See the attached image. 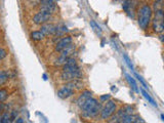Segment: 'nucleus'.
I'll use <instances>...</instances> for the list:
<instances>
[{
  "mask_svg": "<svg viewBox=\"0 0 164 123\" xmlns=\"http://www.w3.org/2000/svg\"><path fill=\"white\" fill-rule=\"evenodd\" d=\"M81 110L84 117H86V118H94V117H96L98 114L101 113L102 106L96 99H94L91 97H89L85 102V104L81 107Z\"/></svg>",
  "mask_w": 164,
  "mask_h": 123,
  "instance_id": "1",
  "label": "nucleus"
},
{
  "mask_svg": "<svg viewBox=\"0 0 164 123\" xmlns=\"http://www.w3.org/2000/svg\"><path fill=\"white\" fill-rule=\"evenodd\" d=\"M83 77L81 69L78 65L74 66H63V72L61 74V79L66 82L80 80Z\"/></svg>",
  "mask_w": 164,
  "mask_h": 123,
  "instance_id": "2",
  "label": "nucleus"
},
{
  "mask_svg": "<svg viewBox=\"0 0 164 123\" xmlns=\"http://www.w3.org/2000/svg\"><path fill=\"white\" fill-rule=\"evenodd\" d=\"M153 10L150 5L145 4L140 8L138 14V24L142 30H147L151 21H152Z\"/></svg>",
  "mask_w": 164,
  "mask_h": 123,
  "instance_id": "3",
  "label": "nucleus"
},
{
  "mask_svg": "<svg viewBox=\"0 0 164 123\" xmlns=\"http://www.w3.org/2000/svg\"><path fill=\"white\" fill-rule=\"evenodd\" d=\"M154 19L152 21V27L153 31L155 33L161 34L164 30V25H163V9L159 10H154Z\"/></svg>",
  "mask_w": 164,
  "mask_h": 123,
  "instance_id": "4",
  "label": "nucleus"
},
{
  "mask_svg": "<svg viewBox=\"0 0 164 123\" xmlns=\"http://www.w3.org/2000/svg\"><path fill=\"white\" fill-rule=\"evenodd\" d=\"M75 86H76V80L67 82V84L64 85L63 87L58 91V97L63 99H68V97H72V95H74V92H75Z\"/></svg>",
  "mask_w": 164,
  "mask_h": 123,
  "instance_id": "5",
  "label": "nucleus"
},
{
  "mask_svg": "<svg viewBox=\"0 0 164 123\" xmlns=\"http://www.w3.org/2000/svg\"><path fill=\"white\" fill-rule=\"evenodd\" d=\"M116 108H117V106H116V103H115L114 101H112L111 99H108V101L106 102V105L104 106V108H102V110H101L102 119L106 120V119L110 118L113 114L115 113V111H116Z\"/></svg>",
  "mask_w": 164,
  "mask_h": 123,
  "instance_id": "6",
  "label": "nucleus"
},
{
  "mask_svg": "<svg viewBox=\"0 0 164 123\" xmlns=\"http://www.w3.org/2000/svg\"><path fill=\"white\" fill-rule=\"evenodd\" d=\"M52 18V14L46 11H43V10H40L37 14L33 17V23L35 25H43L48 23V21Z\"/></svg>",
  "mask_w": 164,
  "mask_h": 123,
  "instance_id": "7",
  "label": "nucleus"
},
{
  "mask_svg": "<svg viewBox=\"0 0 164 123\" xmlns=\"http://www.w3.org/2000/svg\"><path fill=\"white\" fill-rule=\"evenodd\" d=\"M73 44V39L71 36H65V37H62L58 42H56V46H54V50L56 52H61L64 49H66L67 47L71 46Z\"/></svg>",
  "mask_w": 164,
  "mask_h": 123,
  "instance_id": "8",
  "label": "nucleus"
},
{
  "mask_svg": "<svg viewBox=\"0 0 164 123\" xmlns=\"http://www.w3.org/2000/svg\"><path fill=\"white\" fill-rule=\"evenodd\" d=\"M118 122H122V123L142 122V123H144L145 120H143L138 115H134V113H132V114H128V115H124V116L120 117V118L118 119Z\"/></svg>",
  "mask_w": 164,
  "mask_h": 123,
  "instance_id": "9",
  "label": "nucleus"
},
{
  "mask_svg": "<svg viewBox=\"0 0 164 123\" xmlns=\"http://www.w3.org/2000/svg\"><path fill=\"white\" fill-rule=\"evenodd\" d=\"M134 107L132 106H129V105H127V106H124L122 107L121 109L119 110V111L117 112V114H116V116L113 118V120H111V122H118V119L120 118V117L124 116V115H128V114H132L134 113Z\"/></svg>",
  "mask_w": 164,
  "mask_h": 123,
  "instance_id": "10",
  "label": "nucleus"
},
{
  "mask_svg": "<svg viewBox=\"0 0 164 123\" xmlns=\"http://www.w3.org/2000/svg\"><path fill=\"white\" fill-rule=\"evenodd\" d=\"M40 31L44 34V36H48V35H54L56 31V25L54 24H50V23H46V24L41 25V29Z\"/></svg>",
  "mask_w": 164,
  "mask_h": 123,
  "instance_id": "11",
  "label": "nucleus"
},
{
  "mask_svg": "<svg viewBox=\"0 0 164 123\" xmlns=\"http://www.w3.org/2000/svg\"><path fill=\"white\" fill-rule=\"evenodd\" d=\"M92 97V93L89 90H84V91L82 92L81 95L78 97V99H77V106L79 107L80 109H81V107L83 106V105L85 104V102H86L87 99H89V97Z\"/></svg>",
  "mask_w": 164,
  "mask_h": 123,
  "instance_id": "12",
  "label": "nucleus"
},
{
  "mask_svg": "<svg viewBox=\"0 0 164 123\" xmlns=\"http://www.w3.org/2000/svg\"><path fill=\"white\" fill-rule=\"evenodd\" d=\"M56 9V4L54 2L52 3H48V4H40V10H43V11L49 12V14H54Z\"/></svg>",
  "mask_w": 164,
  "mask_h": 123,
  "instance_id": "13",
  "label": "nucleus"
},
{
  "mask_svg": "<svg viewBox=\"0 0 164 123\" xmlns=\"http://www.w3.org/2000/svg\"><path fill=\"white\" fill-rule=\"evenodd\" d=\"M10 76H9V73L5 70H0V86L4 85L5 83L7 81L9 80Z\"/></svg>",
  "mask_w": 164,
  "mask_h": 123,
  "instance_id": "14",
  "label": "nucleus"
},
{
  "mask_svg": "<svg viewBox=\"0 0 164 123\" xmlns=\"http://www.w3.org/2000/svg\"><path fill=\"white\" fill-rule=\"evenodd\" d=\"M44 34L41 32V31H33L31 33V38L32 40L34 41H42L44 39Z\"/></svg>",
  "mask_w": 164,
  "mask_h": 123,
  "instance_id": "15",
  "label": "nucleus"
},
{
  "mask_svg": "<svg viewBox=\"0 0 164 123\" xmlns=\"http://www.w3.org/2000/svg\"><path fill=\"white\" fill-rule=\"evenodd\" d=\"M68 32V28L65 26V25H61V26H56V31L54 33V36H58V37H62L64 36L66 33Z\"/></svg>",
  "mask_w": 164,
  "mask_h": 123,
  "instance_id": "16",
  "label": "nucleus"
},
{
  "mask_svg": "<svg viewBox=\"0 0 164 123\" xmlns=\"http://www.w3.org/2000/svg\"><path fill=\"white\" fill-rule=\"evenodd\" d=\"M141 91H142V95H144V97H145V99L148 101V103H150L151 105H153V106H154V107H156V108H157V107H158L157 103L155 102V99H153V97H151V95H149V93H148V92L146 91V90L144 89V88H142V89H141Z\"/></svg>",
  "mask_w": 164,
  "mask_h": 123,
  "instance_id": "17",
  "label": "nucleus"
},
{
  "mask_svg": "<svg viewBox=\"0 0 164 123\" xmlns=\"http://www.w3.org/2000/svg\"><path fill=\"white\" fill-rule=\"evenodd\" d=\"M125 76H126L127 81H128L129 84L131 85L132 89H134L136 92H140V89H138V84H136V80H134V77H131V76L129 75V74H125Z\"/></svg>",
  "mask_w": 164,
  "mask_h": 123,
  "instance_id": "18",
  "label": "nucleus"
},
{
  "mask_svg": "<svg viewBox=\"0 0 164 123\" xmlns=\"http://www.w3.org/2000/svg\"><path fill=\"white\" fill-rule=\"evenodd\" d=\"M0 122H1V123L12 122V119H10V113H8V112H5L2 116L0 117Z\"/></svg>",
  "mask_w": 164,
  "mask_h": 123,
  "instance_id": "19",
  "label": "nucleus"
},
{
  "mask_svg": "<svg viewBox=\"0 0 164 123\" xmlns=\"http://www.w3.org/2000/svg\"><path fill=\"white\" fill-rule=\"evenodd\" d=\"M123 59H124L125 61V64L127 65V67H128L129 69H130L131 71H134V66H132V63H131V59H129V57L126 55V53H124L123 55Z\"/></svg>",
  "mask_w": 164,
  "mask_h": 123,
  "instance_id": "20",
  "label": "nucleus"
},
{
  "mask_svg": "<svg viewBox=\"0 0 164 123\" xmlns=\"http://www.w3.org/2000/svg\"><path fill=\"white\" fill-rule=\"evenodd\" d=\"M163 9V0H156L154 2V10Z\"/></svg>",
  "mask_w": 164,
  "mask_h": 123,
  "instance_id": "21",
  "label": "nucleus"
},
{
  "mask_svg": "<svg viewBox=\"0 0 164 123\" xmlns=\"http://www.w3.org/2000/svg\"><path fill=\"white\" fill-rule=\"evenodd\" d=\"M8 97V92L5 89H0V103L4 102Z\"/></svg>",
  "mask_w": 164,
  "mask_h": 123,
  "instance_id": "22",
  "label": "nucleus"
},
{
  "mask_svg": "<svg viewBox=\"0 0 164 123\" xmlns=\"http://www.w3.org/2000/svg\"><path fill=\"white\" fill-rule=\"evenodd\" d=\"M90 26L94 28V30L96 31V32H98V33L101 35V34H102V29H101V27L96 24V22H94V21H90Z\"/></svg>",
  "mask_w": 164,
  "mask_h": 123,
  "instance_id": "23",
  "label": "nucleus"
},
{
  "mask_svg": "<svg viewBox=\"0 0 164 123\" xmlns=\"http://www.w3.org/2000/svg\"><path fill=\"white\" fill-rule=\"evenodd\" d=\"M136 78H138V80L140 81V82H141V84H142V85H143V87H144V88H146V89H148L147 83H146V81L143 79V77H142V76H140V75H138V74H136Z\"/></svg>",
  "mask_w": 164,
  "mask_h": 123,
  "instance_id": "24",
  "label": "nucleus"
},
{
  "mask_svg": "<svg viewBox=\"0 0 164 123\" xmlns=\"http://www.w3.org/2000/svg\"><path fill=\"white\" fill-rule=\"evenodd\" d=\"M7 55V51L4 49V48L0 47V61H2L3 59H5Z\"/></svg>",
  "mask_w": 164,
  "mask_h": 123,
  "instance_id": "25",
  "label": "nucleus"
},
{
  "mask_svg": "<svg viewBox=\"0 0 164 123\" xmlns=\"http://www.w3.org/2000/svg\"><path fill=\"white\" fill-rule=\"evenodd\" d=\"M101 101L102 102H104V103H106L108 99H111V97H110V95H101Z\"/></svg>",
  "mask_w": 164,
  "mask_h": 123,
  "instance_id": "26",
  "label": "nucleus"
},
{
  "mask_svg": "<svg viewBox=\"0 0 164 123\" xmlns=\"http://www.w3.org/2000/svg\"><path fill=\"white\" fill-rule=\"evenodd\" d=\"M16 115H18V112L14 111H14H12V113H10V119H12V122L16 119Z\"/></svg>",
  "mask_w": 164,
  "mask_h": 123,
  "instance_id": "27",
  "label": "nucleus"
},
{
  "mask_svg": "<svg viewBox=\"0 0 164 123\" xmlns=\"http://www.w3.org/2000/svg\"><path fill=\"white\" fill-rule=\"evenodd\" d=\"M54 2V0H40V4H48Z\"/></svg>",
  "mask_w": 164,
  "mask_h": 123,
  "instance_id": "28",
  "label": "nucleus"
},
{
  "mask_svg": "<svg viewBox=\"0 0 164 123\" xmlns=\"http://www.w3.org/2000/svg\"><path fill=\"white\" fill-rule=\"evenodd\" d=\"M16 123H23V122H25V121L23 120V118H18V119L16 120Z\"/></svg>",
  "mask_w": 164,
  "mask_h": 123,
  "instance_id": "29",
  "label": "nucleus"
},
{
  "mask_svg": "<svg viewBox=\"0 0 164 123\" xmlns=\"http://www.w3.org/2000/svg\"><path fill=\"white\" fill-rule=\"evenodd\" d=\"M43 79H44V80H47V75H46V74H43Z\"/></svg>",
  "mask_w": 164,
  "mask_h": 123,
  "instance_id": "30",
  "label": "nucleus"
},
{
  "mask_svg": "<svg viewBox=\"0 0 164 123\" xmlns=\"http://www.w3.org/2000/svg\"><path fill=\"white\" fill-rule=\"evenodd\" d=\"M161 120L164 121V115H163V114H161Z\"/></svg>",
  "mask_w": 164,
  "mask_h": 123,
  "instance_id": "31",
  "label": "nucleus"
}]
</instances>
